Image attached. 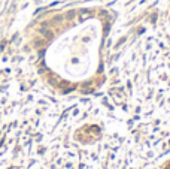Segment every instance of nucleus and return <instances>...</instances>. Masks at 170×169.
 Segmentation results:
<instances>
[{
    "label": "nucleus",
    "instance_id": "1",
    "mask_svg": "<svg viewBox=\"0 0 170 169\" xmlns=\"http://www.w3.org/2000/svg\"><path fill=\"white\" fill-rule=\"evenodd\" d=\"M89 16H91V14H89L88 11H82L81 15H79V21H85L87 18H89Z\"/></svg>",
    "mask_w": 170,
    "mask_h": 169
},
{
    "label": "nucleus",
    "instance_id": "2",
    "mask_svg": "<svg viewBox=\"0 0 170 169\" xmlns=\"http://www.w3.org/2000/svg\"><path fill=\"white\" fill-rule=\"evenodd\" d=\"M40 33H42V34H43V36L46 38V39H51V38H52V32H49V30H43V29H42V30H40Z\"/></svg>",
    "mask_w": 170,
    "mask_h": 169
},
{
    "label": "nucleus",
    "instance_id": "3",
    "mask_svg": "<svg viewBox=\"0 0 170 169\" xmlns=\"http://www.w3.org/2000/svg\"><path fill=\"white\" fill-rule=\"evenodd\" d=\"M73 16H75V12H69V14H67V20H72Z\"/></svg>",
    "mask_w": 170,
    "mask_h": 169
}]
</instances>
